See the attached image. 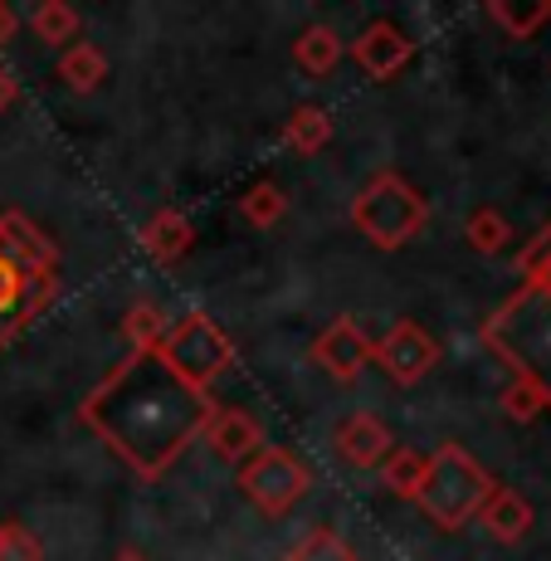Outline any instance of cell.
Masks as SVG:
<instances>
[{
    "mask_svg": "<svg viewBox=\"0 0 551 561\" xmlns=\"http://www.w3.org/2000/svg\"><path fill=\"white\" fill-rule=\"evenodd\" d=\"M332 449H337V459L352 463V469H376V463L395 449V435L376 410H352L337 425V435H332Z\"/></svg>",
    "mask_w": 551,
    "mask_h": 561,
    "instance_id": "cell-9",
    "label": "cell"
},
{
    "mask_svg": "<svg viewBox=\"0 0 551 561\" xmlns=\"http://www.w3.org/2000/svg\"><path fill=\"white\" fill-rule=\"evenodd\" d=\"M425 463H429V455H420V449H410V445H395L376 469H381V483L395 493V499L415 503L420 483H425Z\"/></svg>",
    "mask_w": 551,
    "mask_h": 561,
    "instance_id": "cell-21",
    "label": "cell"
},
{
    "mask_svg": "<svg viewBox=\"0 0 551 561\" xmlns=\"http://www.w3.org/2000/svg\"><path fill=\"white\" fill-rule=\"evenodd\" d=\"M205 439H210L215 455L230 459V463L254 459L259 449L268 445V439H264V425H259L250 410H240V405H215L210 420H205Z\"/></svg>",
    "mask_w": 551,
    "mask_h": 561,
    "instance_id": "cell-12",
    "label": "cell"
},
{
    "mask_svg": "<svg viewBox=\"0 0 551 561\" xmlns=\"http://www.w3.org/2000/svg\"><path fill=\"white\" fill-rule=\"evenodd\" d=\"M332 142V113L318 103H298L284 123V147L298 157H318Z\"/></svg>",
    "mask_w": 551,
    "mask_h": 561,
    "instance_id": "cell-16",
    "label": "cell"
},
{
    "mask_svg": "<svg viewBox=\"0 0 551 561\" xmlns=\"http://www.w3.org/2000/svg\"><path fill=\"white\" fill-rule=\"evenodd\" d=\"M0 561H45V547L25 523H0Z\"/></svg>",
    "mask_w": 551,
    "mask_h": 561,
    "instance_id": "cell-28",
    "label": "cell"
},
{
    "mask_svg": "<svg viewBox=\"0 0 551 561\" xmlns=\"http://www.w3.org/2000/svg\"><path fill=\"white\" fill-rule=\"evenodd\" d=\"M498 405H503L507 420H523V425H527V420H537V415H542V410L551 405V391H547L542 381H532V376H517V371H513V381L503 386Z\"/></svg>",
    "mask_w": 551,
    "mask_h": 561,
    "instance_id": "cell-24",
    "label": "cell"
},
{
    "mask_svg": "<svg viewBox=\"0 0 551 561\" xmlns=\"http://www.w3.org/2000/svg\"><path fill=\"white\" fill-rule=\"evenodd\" d=\"M371 362L381 366L395 386H415V381H425V376L439 366V342L429 337L420 322L405 318V322H395V328L371 347Z\"/></svg>",
    "mask_w": 551,
    "mask_h": 561,
    "instance_id": "cell-7",
    "label": "cell"
},
{
    "mask_svg": "<svg viewBox=\"0 0 551 561\" xmlns=\"http://www.w3.org/2000/svg\"><path fill=\"white\" fill-rule=\"evenodd\" d=\"M489 20L513 39H532L551 20V0H489Z\"/></svg>",
    "mask_w": 551,
    "mask_h": 561,
    "instance_id": "cell-20",
    "label": "cell"
},
{
    "mask_svg": "<svg viewBox=\"0 0 551 561\" xmlns=\"http://www.w3.org/2000/svg\"><path fill=\"white\" fill-rule=\"evenodd\" d=\"M352 59L371 83H391V79H401V69L415 59V39H410L401 25H391V20H371V25L356 35Z\"/></svg>",
    "mask_w": 551,
    "mask_h": 561,
    "instance_id": "cell-8",
    "label": "cell"
},
{
    "mask_svg": "<svg viewBox=\"0 0 551 561\" xmlns=\"http://www.w3.org/2000/svg\"><path fill=\"white\" fill-rule=\"evenodd\" d=\"M240 493L254 503L264 517H284L294 503L308 493V483H312V473H308V463H302L294 449H284V445H264L254 459H244L240 463Z\"/></svg>",
    "mask_w": 551,
    "mask_h": 561,
    "instance_id": "cell-6",
    "label": "cell"
},
{
    "mask_svg": "<svg viewBox=\"0 0 551 561\" xmlns=\"http://www.w3.org/2000/svg\"><path fill=\"white\" fill-rule=\"evenodd\" d=\"M15 30H20V15L5 5V0H0V49H5L10 39H15Z\"/></svg>",
    "mask_w": 551,
    "mask_h": 561,
    "instance_id": "cell-30",
    "label": "cell"
},
{
    "mask_svg": "<svg viewBox=\"0 0 551 561\" xmlns=\"http://www.w3.org/2000/svg\"><path fill=\"white\" fill-rule=\"evenodd\" d=\"M210 410V396L191 391L157 352H127L83 396L79 420L137 479H161L191 449V439L205 435Z\"/></svg>",
    "mask_w": 551,
    "mask_h": 561,
    "instance_id": "cell-1",
    "label": "cell"
},
{
    "mask_svg": "<svg viewBox=\"0 0 551 561\" xmlns=\"http://www.w3.org/2000/svg\"><path fill=\"white\" fill-rule=\"evenodd\" d=\"M284 215H288V196L278 181H254V186L240 196V220L254 225V230H274Z\"/></svg>",
    "mask_w": 551,
    "mask_h": 561,
    "instance_id": "cell-23",
    "label": "cell"
},
{
    "mask_svg": "<svg viewBox=\"0 0 551 561\" xmlns=\"http://www.w3.org/2000/svg\"><path fill=\"white\" fill-rule=\"evenodd\" d=\"M157 357L191 386V391L210 396L225 371H234V342L220 332V322L205 312H186L176 328H167Z\"/></svg>",
    "mask_w": 551,
    "mask_h": 561,
    "instance_id": "cell-5",
    "label": "cell"
},
{
    "mask_svg": "<svg viewBox=\"0 0 551 561\" xmlns=\"http://www.w3.org/2000/svg\"><path fill=\"white\" fill-rule=\"evenodd\" d=\"M25 298H30V274L0 250V347L30 328L25 322Z\"/></svg>",
    "mask_w": 551,
    "mask_h": 561,
    "instance_id": "cell-15",
    "label": "cell"
},
{
    "mask_svg": "<svg viewBox=\"0 0 551 561\" xmlns=\"http://www.w3.org/2000/svg\"><path fill=\"white\" fill-rule=\"evenodd\" d=\"M371 347L376 342L356 328V318H337L318 342H312V362L322 366L337 381H356V376L371 366Z\"/></svg>",
    "mask_w": 551,
    "mask_h": 561,
    "instance_id": "cell-10",
    "label": "cell"
},
{
    "mask_svg": "<svg viewBox=\"0 0 551 561\" xmlns=\"http://www.w3.org/2000/svg\"><path fill=\"white\" fill-rule=\"evenodd\" d=\"M429 220V201L420 186H410L401 171L381 167L352 201V225L376 244V250H401Z\"/></svg>",
    "mask_w": 551,
    "mask_h": 561,
    "instance_id": "cell-3",
    "label": "cell"
},
{
    "mask_svg": "<svg viewBox=\"0 0 551 561\" xmlns=\"http://www.w3.org/2000/svg\"><path fill=\"white\" fill-rule=\"evenodd\" d=\"M284 561H361V557H356V547L342 533H332V527H318V533L302 537V542Z\"/></svg>",
    "mask_w": 551,
    "mask_h": 561,
    "instance_id": "cell-27",
    "label": "cell"
},
{
    "mask_svg": "<svg viewBox=\"0 0 551 561\" xmlns=\"http://www.w3.org/2000/svg\"><path fill=\"white\" fill-rule=\"evenodd\" d=\"M483 342L513 366L517 376H532L551 391V298L517 294L483 322Z\"/></svg>",
    "mask_w": 551,
    "mask_h": 561,
    "instance_id": "cell-4",
    "label": "cell"
},
{
    "mask_svg": "<svg viewBox=\"0 0 551 561\" xmlns=\"http://www.w3.org/2000/svg\"><path fill=\"white\" fill-rule=\"evenodd\" d=\"M463 244H469L473 254H503L507 244H513V225H507L503 210L479 205V210H469V220H463Z\"/></svg>",
    "mask_w": 551,
    "mask_h": 561,
    "instance_id": "cell-22",
    "label": "cell"
},
{
    "mask_svg": "<svg viewBox=\"0 0 551 561\" xmlns=\"http://www.w3.org/2000/svg\"><path fill=\"white\" fill-rule=\"evenodd\" d=\"M517 274H523L527 294L551 298V225H547L542 234H532V244L517 254Z\"/></svg>",
    "mask_w": 551,
    "mask_h": 561,
    "instance_id": "cell-26",
    "label": "cell"
},
{
    "mask_svg": "<svg viewBox=\"0 0 551 561\" xmlns=\"http://www.w3.org/2000/svg\"><path fill=\"white\" fill-rule=\"evenodd\" d=\"M123 337H127V347L133 352H157L161 347V337H167V318H161V308L157 304H133L123 312Z\"/></svg>",
    "mask_w": 551,
    "mask_h": 561,
    "instance_id": "cell-25",
    "label": "cell"
},
{
    "mask_svg": "<svg viewBox=\"0 0 551 561\" xmlns=\"http://www.w3.org/2000/svg\"><path fill=\"white\" fill-rule=\"evenodd\" d=\"M54 73H59V83L69 93H93L107 79V54L99 45H89V39H79V45H69L59 54Z\"/></svg>",
    "mask_w": 551,
    "mask_h": 561,
    "instance_id": "cell-17",
    "label": "cell"
},
{
    "mask_svg": "<svg viewBox=\"0 0 551 561\" xmlns=\"http://www.w3.org/2000/svg\"><path fill=\"white\" fill-rule=\"evenodd\" d=\"M15 103H20V79L5 69V64H0V113H5V107H15Z\"/></svg>",
    "mask_w": 551,
    "mask_h": 561,
    "instance_id": "cell-29",
    "label": "cell"
},
{
    "mask_svg": "<svg viewBox=\"0 0 551 561\" xmlns=\"http://www.w3.org/2000/svg\"><path fill=\"white\" fill-rule=\"evenodd\" d=\"M342 54L347 49H342V39H337L332 25H308L294 39V64L308 73V79H328V73L342 64Z\"/></svg>",
    "mask_w": 551,
    "mask_h": 561,
    "instance_id": "cell-18",
    "label": "cell"
},
{
    "mask_svg": "<svg viewBox=\"0 0 551 561\" xmlns=\"http://www.w3.org/2000/svg\"><path fill=\"white\" fill-rule=\"evenodd\" d=\"M498 489L493 473L463 445H439L425 463V483L415 493V508L439 527V533H463L469 523H479V508L489 503V493Z\"/></svg>",
    "mask_w": 551,
    "mask_h": 561,
    "instance_id": "cell-2",
    "label": "cell"
},
{
    "mask_svg": "<svg viewBox=\"0 0 551 561\" xmlns=\"http://www.w3.org/2000/svg\"><path fill=\"white\" fill-rule=\"evenodd\" d=\"M0 250L15 259L30 278L59 274V250H54V240L20 210H0Z\"/></svg>",
    "mask_w": 551,
    "mask_h": 561,
    "instance_id": "cell-11",
    "label": "cell"
},
{
    "mask_svg": "<svg viewBox=\"0 0 551 561\" xmlns=\"http://www.w3.org/2000/svg\"><path fill=\"white\" fill-rule=\"evenodd\" d=\"M113 561H151L147 552H137V547H123V552H117Z\"/></svg>",
    "mask_w": 551,
    "mask_h": 561,
    "instance_id": "cell-31",
    "label": "cell"
},
{
    "mask_svg": "<svg viewBox=\"0 0 551 561\" xmlns=\"http://www.w3.org/2000/svg\"><path fill=\"white\" fill-rule=\"evenodd\" d=\"M196 244V225L186 220V210H157L142 225V250L157 259V264H181Z\"/></svg>",
    "mask_w": 551,
    "mask_h": 561,
    "instance_id": "cell-14",
    "label": "cell"
},
{
    "mask_svg": "<svg viewBox=\"0 0 551 561\" xmlns=\"http://www.w3.org/2000/svg\"><path fill=\"white\" fill-rule=\"evenodd\" d=\"M479 527L503 547L523 542V537L532 533V503H527L517 489H493L489 503L479 508Z\"/></svg>",
    "mask_w": 551,
    "mask_h": 561,
    "instance_id": "cell-13",
    "label": "cell"
},
{
    "mask_svg": "<svg viewBox=\"0 0 551 561\" xmlns=\"http://www.w3.org/2000/svg\"><path fill=\"white\" fill-rule=\"evenodd\" d=\"M25 25H30V35L45 39V45L69 49V45H79V25H83V20H79V10L64 5V0H39V5L25 15Z\"/></svg>",
    "mask_w": 551,
    "mask_h": 561,
    "instance_id": "cell-19",
    "label": "cell"
}]
</instances>
